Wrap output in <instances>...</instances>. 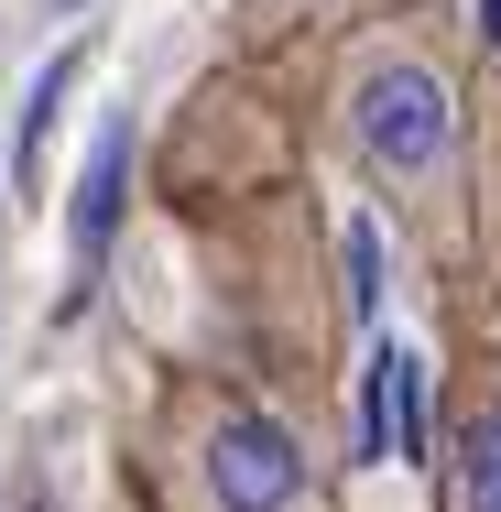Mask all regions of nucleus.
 <instances>
[{
    "label": "nucleus",
    "instance_id": "f03ea898",
    "mask_svg": "<svg viewBox=\"0 0 501 512\" xmlns=\"http://www.w3.org/2000/svg\"><path fill=\"white\" fill-rule=\"evenodd\" d=\"M349 142L371 164V186L425 218V229H458V197H469V120H458V88L425 66V55H371L349 77Z\"/></svg>",
    "mask_w": 501,
    "mask_h": 512
},
{
    "label": "nucleus",
    "instance_id": "f257e3e1",
    "mask_svg": "<svg viewBox=\"0 0 501 512\" xmlns=\"http://www.w3.org/2000/svg\"><path fill=\"white\" fill-rule=\"evenodd\" d=\"M164 502L175 512H338V491L273 404H251L229 382H186L164 404Z\"/></svg>",
    "mask_w": 501,
    "mask_h": 512
},
{
    "label": "nucleus",
    "instance_id": "39448f33",
    "mask_svg": "<svg viewBox=\"0 0 501 512\" xmlns=\"http://www.w3.org/2000/svg\"><path fill=\"white\" fill-rule=\"evenodd\" d=\"M77 66H88V44H66V55L33 77V109H22V153H11V175H22V186L44 175V142H55V109H66V88H77Z\"/></svg>",
    "mask_w": 501,
    "mask_h": 512
},
{
    "label": "nucleus",
    "instance_id": "7ed1b4c3",
    "mask_svg": "<svg viewBox=\"0 0 501 512\" xmlns=\"http://www.w3.org/2000/svg\"><path fill=\"white\" fill-rule=\"evenodd\" d=\"M436 512H501V393H480V404H469V425L447 436Z\"/></svg>",
    "mask_w": 501,
    "mask_h": 512
},
{
    "label": "nucleus",
    "instance_id": "20e7f679",
    "mask_svg": "<svg viewBox=\"0 0 501 512\" xmlns=\"http://www.w3.org/2000/svg\"><path fill=\"white\" fill-rule=\"evenodd\" d=\"M120 186H131V131L109 120L99 131V164H88V186H77V284H99V262H109V218H120Z\"/></svg>",
    "mask_w": 501,
    "mask_h": 512
}]
</instances>
